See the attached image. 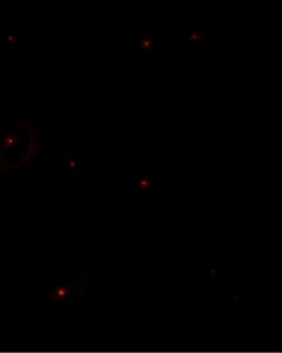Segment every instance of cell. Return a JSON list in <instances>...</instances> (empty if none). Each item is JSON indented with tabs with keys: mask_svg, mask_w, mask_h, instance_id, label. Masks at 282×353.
<instances>
[{
	"mask_svg": "<svg viewBox=\"0 0 282 353\" xmlns=\"http://www.w3.org/2000/svg\"><path fill=\"white\" fill-rule=\"evenodd\" d=\"M153 184H154V180L152 176L149 174L144 173L138 176L136 187L139 191H149L152 189Z\"/></svg>",
	"mask_w": 282,
	"mask_h": 353,
	"instance_id": "obj_1",
	"label": "cell"
},
{
	"mask_svg": "<svg viewBox=\"0 0 282 353\" xmlns=\"http://www.w3.org/2000/svg\"><path fill=\"white\" fill-rule=\"evenodd\" d=\"M206 33L205 31L202 33H199V34H190L187 37V39L190 41H201L202 39H203L204 37H205Z\"/></svg>",
	"mask_w": 282,
	"mask_h": 353,
	"instance_id": "obj_2",
	"label": "cell"
}]
</instances>
